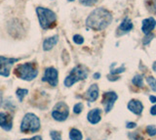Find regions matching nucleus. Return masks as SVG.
Listing matches in <instances>:
<instances>
[{"label": "nucleus", "instance_id": "obj_35", "mask_svg": "<svg viewBox=\"0 0 156 140\" xmlns=\"http://www.w3.org/2000/svg\"><path fill=\"white\" fill-rule=\"evenodd\" d=\"M152 69H153V71L154 72H156V61L153 63V66H152Z\"/></svg>", "mask_w": 156, "mask_h": 140}, {"label": "nucleus", "instance_id": "obj_24", "mask_svg": "<svg viewBox=\"0 0 156 140\" xmlns=\"http://www.w3.org/2000/svg\"><path fill=\"white\" fill-rule=\"evenodd\" d=\"M50 135L52 137V140H62V134L58 131H56V130H52L50 132Z\"/></svg>", "mask_w": 156, "mask_h": 140}, {"label": "nucleus", "instance_id": "obj_29", "mask_svg": "<svg viewBox=\"0 0 156 140\" xmlns=\"http://www.w3.org/2000/svg\"><path fill=\"white\" fill-rule=\"evenodd\" d=\"M146 35V37L144 39V45L148 44V43L151 41V39H152V38L154 37V35H150V33H149V35Z\"/></svg>", "mask_w": 156, "mask_h": 140}, {"label": "nucleus", "instance_id": "obj_34", "mask_svg": "<svg viewBox=\"0 0 156 140\" xmlns=\"http://www.w3.org/2000/svg\"><path fill=\"white\" fill-rule=\"evenodd\" d=\"M93 78H94L95 79H99L101 78V74L100 73H96V74H94V76H93Z\"/></svg>", "mask_w": 156, "mask_h": 140}, {"label": "nucleus", "instance_id": "obj_1", "mask_svg": "<svg viewBox=\"0 0 156 140\" xmlns=\"http://www.w3.org/2000/svg\"><path fill=\"white\" fill-rule=\"evenodd\" d=\"M112 22V14L105 8H97L86 20V25L92 30L102 31L108 27Z\"/></svg>", "mask_w": 156, "mask_h": 140}, {"label": "nucleus", "instance_id": "obj_30", "mask_svg": "<svg viewBox=\"0 0 156 140\" xmlns=\"http://www.w3.org/2000/svg\"><path fill=\"white\" fill-rule=\"evenodd\" d=\"M136 127V123H127V125H126V127L127 128H135Z\"/></svg>", "mask_w": 156, "mask_h": 140}, {"label": "nucleus", "instance_id": "obj_2", "mask_svg": "<svg viewBox=\"0 0 156 140\" xmlns=\"http://www.w3.org/2000/svg\"><path fill=\"white\" fill-rule=\"evenodd\" d=\"M36 13L38 16L39 24L43 30H49L56 25L57 16L55 12L45 7H37Z\"/></svg>", "mask_w": 156, "mask_h": 140}, {"label": "nucleus", "instance_id": "obj_13", "mask_svg": "<svg viewBox=\"0 0 156 140\" xmlns=\"http://www.w3.org/2000/svg\"><path fill=\"white\" fill-rule=\"evenodd\" d=\"M156 27V21L152 17L144 19L143 21V26H141V31L144 35H149V33L154 30V28Z\"/></svg>", "mask_w": 156, "mask_h": 140}, {"label": "nucleus", "instance_id": "obj_11", "mask_svg": "<svg viewBox=\"0 0 156 140\" xmlns=\"http://www.w3.org/2000/svg\"><path fill=\"white\" fill-rule=\"evenodd\" d=\"M84 97L89 102H95L99 97V86L97 84H92L86 91Z\"/></svg>", "mask_w": 156, "mask_h": 140}, {"label": "nucleus", "instance_id": "obj_27", "mask_svg": "<svg viewBox=\"0 0 156 140\" xmlns=\"http://www.w3.org/2000/svg\"><path fill=\"white\" fill-rule=\"evenodd\" d=\"M124 71H125V68H124V66H121L120 68H118V69H115V70H111V72H110V75L116 76V75H118V74H121V73H123Z\"/></svg>", "mask_w": 156, "mask_h": 140}, {"label": "nucleus", "instance_id": "obj_26", "mask_svg": "<svg viewBox=\"0 0 156 140\" xmlns=\"http://www.w3.org/2000/svg\"><path fill=\"white\" fill-rule=\"evenodd\" d=\"M73 41H74V43H76V44L80 45L84 42V38L79 35H75L74 36H73Z\"/></svg>", "mask_w": 156, "mask_h": 140}, {"label": "nucleus", "instance_id": "obj_12", "mask_svg": "<svg viewBox=\"0 0 156 140\" xmlns=\"http://www.w3.org/2000/svg\"><path fill=\"white\" fill-rule=\"evenodd\" d=\"M128 109L135 115L140 116L144 111V105L140 101L136 100V99H133L128 103Z\"/></svg>", "mask_w": 156, "mask_h": 140}, {"label": "nucleus", "instance_id": "obj_25", "mask_svg": "<svg viewBox=\"0 0 156 140\" xmlns=\"http://www.w3.org/2000/svg\"><path fill=\"white\" fill-rule=\"evenodd\" d=\"M83 110V104L82 103H77L74 105V107H73V112L74 114H80Z\"/></svg>", "mask_w": 156, "mask_h": 140}, {"label": "nucleus", "instance_id": "obj_15", "mask_svg": "<svg viewBox=\"0 0 156 140\" xmlns=\"http://www.w3.org/2000/svg\"><path fill=\"white\" fill-rule=\"evenodd\" d=\"M58 35H54V36L46 38V39L43 41V50H45V51L51 50L58 43Z\"/></svg>", "mask_w": 156, "mask_h": 140}, {"label": "nucleus", "instance_id": "obj_4", "mask_svg": "<svg viewBox=\"0 0 156 140\" xmlns=\"http://www.w3.org/2000/svg\"><path fill=\"white\" fill-rule=\"evenodd\" d=\"M88 76V69L86 67L82 65H78L74 67L71 70L66 79H65V85L66 87H70L74 83H78V81L86 79Z\"/></svg>", "mask_w": 156, "mask_h": 140}, {"label": "nucleus", "instance_id": "obj_37", "mask_svg": "<svg viewBox=\"0 0 156 140\" xmlns=\"http://www.w3.org/2000/svg\"><path fill=\"white\" fill-rule=\"evenodd\" d=\"M68 1H69V2H72V1H74V0H68Z\"/></svg>", "mask_w": 156, "mask_h": 140}, {"label": "nucleus", "instance_id": "obj_20", "mask_svg": "<svg viewBox=\"0 0 156 140\" xmlns=\"http://www.w3.org/2000/svg\"><path fill=\"white\" fill-rule=\"evenodd\" d=\"M28 94V90L27 89H23V88H19L17 91H16V95L19 99L20 102H23V98L26 97V96Z\"/></svg>", "mask_w": 156, "mask_h": 140}, {"label": "nucleus", "instance_id": "obj_28", "mask_svg": "<svg viewBox=\"0 0 156 140\" xmlns=\"http://www.w3.org/2000/svg\"><path fill=\"white\" fill-rule=\"evenodd\" d=\"M129 137H130L131 140H144V138L141 137L140 134H138V132L130 133V134H129Z\"/></svg>", "mask_w": 156, "mask_h": 140}, {"label": "nucleus", "instance_id": "obj_19", "mask_svg": "<svg viewBox=\"0 0 156 140\" xmlns=\"http://www.w3.org/2000/svg\"><path fill=\"white\" fill-rule=\"evenodd\" d=\"M132 83L134 85L138 86V87H143L144 86V79L141 75H136L133 79H132Z\"/></svg>", "mask_w": 156, "mask_h": 140}, {"label": "nucleus", "instance_id": "obj_18", "mask_svg": "<svg viewBox=\"0 0 156 140\" xmlns=\"http://www.w3.org/2000/svg\"><path fill=\"white\" fill-rule=\"evenodd\" d=\"M145 6L150 13L156 14V0H145Z\"/></svg>", "mask_w": 156, "mask_h": 140}, {"label": "nucleus", "instance_id": "obj_16", "mask_svg": "<svg viewBox=\"0 0 156 140\" xmlns=\"http://www.w3.org/2000/svg\"><path fill=\"white\" fill-rule=\"evenodd\" d=\"M132 28H133V24H132L131 20L128 18L124 19L122 23L120 24V27H119V30L124 31V32H128L130 31H132Z\"/></svg>", "mask_w": 156, "mask_h": 140}, {"label": "nucleus", "instance_id": "obj_8", "mask_svg": "<svg viewBox=\"0 0 156 140\" xmlns=\"http://www.w3.org/2000/svg\"><path fill=\"white\" fill-rule=\"evenodd\" d=\"M58 73L57 69H55V68H53V67H50L45 70V73H44L42 80L46 81V83H48L51 86L55 87V86L58 85Z\"/></svg>", "mask_w": 156, "mask_h": 140}, {"label": "nucleus", "instance_id": "obj_10", "mask_svg": "<svg viewBox=\"0 0 156 140\" xmlns=\"http://www.w3.org/2000/svg\"><path fill=\"white\" fill-rule=\"evenodd\" d=\"M12 127H13V119L11 116L6 113H0V127L9 131V130H11Z\"/></svg>", "mask_w": 156, "mask_h": 140}, {"label": "nucleus", "instance_id": "obj_6", "mask_svg": "<svg viewBox=\"0 0 156 140\" xmlns=\"http://www.w3.org/2000/svg\"><path fill=\"white\" fill-rule=\"evenodd\" d=\"M69 111H68V106L65 102H58L56 104L52 111V117L54 120L58 122H63L68 117Z\"/></svg>", "mask_w": 156, "mask_h": 140}, {"label": "nucleus", "instance_id": "obj_31", "mask_svg": "<svg viewBox=\"0 0 156 140\" xmlns=\"http://www.w3.org/2000/svg\"><path fill=\"white\" fill-rule=\"evenodd\" d=\"M22 140H42V137L40 135H36V136H33L30 139H22Z\"/></svg>", "mask_w": 156, "mask_h": 140}, {"label": "nucleus", "instance_id": "obj_5", "mask_svg": "<svg viewBox=\"0 0 156 140\" xmlns=\"http://www.w3.org/2000/svg\"><path fill=\"white\" fill-rule=\"evenodd\" d=\"M40 128V120L37 116L32 113H28L23 117L21 123V131L23 133H34Z\"/></svg>", "mask_w": 156, "mask_h": 140}, {"label": "nucleus", "instance_id": "obj_14", "mask_svg": "<svg viewBox=\"0 0 156 140\" xmlns=\"http://www.w3.org/2000/svg\"><path fill=\"white\" fill-rule=\"evenodd\" d=\"M101 109L96 108V109L91 110L87 115L88 122L91 123L92 124H97L98 123H100L101 120Z\"/></svg>", "mask_w": 156, "mask_h": 140}, {"label": "nucleus", "instance_id": "obj_36", "mask_svg": "<svg viewBox=\"0 0 156 140\" xmlns=\"http://www.w3.org/2000/svg\"><path fill=\"white\" fill-rule=\"evenodd\" d=\"M1 104H2V94L0 92V106H1Z\"/></svg>", "mask_w": 156, "mask_h": 140}, {"label": "nucleus", "instance_id": "obj_21", "mask_svg": "<svg viewBox=\"0 0 156 140\" xmlns=\"http://www.w3.org/2000/svg\"><path fill=\"white\" fill-rule=\"evenodd\" d=\"M146 81H147V83L150 86V88L156 92V79L153 78V76H149L146 78Z\"/></svg>", "mask_w": 156, "mask_h": 140}, {"label": "nucleus", "instance_id": "obj_22", "mask_svg": "<svg viewBox=\"0 0 156 140\" xmlns=\"http://www.w3.org/2000/svg\"><path fill=\"white\" fill-rule=\"evenodd\" d=\"M145 130L149 136H154V135H156V127L154 125H147Z\"/></svg>", "mask_w": 156, "mask_h": 140}, {"label": "nucleus", "instance_id": "obj_32", "mask_svg": "<svg viewBox=\"0 0 156 140\" xmlns=\"http://www.w3.org/2000/svg\"><path fill=\"white\" fill-rule=\"evenodd\" d=\"M150 114L152 116H156V105H154L153 107L150 109Z\"/></svg>", "mask_w": 156, "mask_h": 140}, {"label": "nucleus", "instance_id": "obj_17", "mask_svg": "<svg viewBox=\"0 0 156 140\" xmlns=\"http://www.w3.org/2000/svg\"><path fill=\"white\" fill-rule=\"evenodd\" d=\"M69 138L70 140H82L83 135L80 132V130H78L76 128H72L69 131Z\"/></svg>", "mask_w": 156, "mask_h": 140}, {"label": "nucleus", "instance_id": "obj_3", "mask_svg": "<svg viewBox=\"0 0 156 140\" xmlns=\"http://www.w3.org/2000/svg\"><path fill=\"white\" fill-rule=\"evenodd\" d=\"M15 75L21 79L30 81L37 76L38 70L34 63H24L17 66L15 69Z\"/></svg>", "mask_w": 156, "mask_h": 140}, {"label": "nucleus", "instance_id": "obj_7", "mask_svg": "<svg viewBox=\"0 0 156 140\" xmlns=\"http://www.w3.org/2000/svg\"><path fill=\"white\" fill-rule=\"evenodd\" d=\"M20 59H18V58H7L0 56V76L8 78L10 76L11 68Z\"/></svg>", "mask_w": 156, "mask_h": 140}, {"label": "nucleus", "instance_id": "obj_33", "mask_svg": "<svg viewBox=\"0 0 156 140\" xmlns=\"http://www.w3.org/2000/svg\"><path fill=\"white\" fill-rule=\"evenodd\" d=\"M149 100L151 103H156V96H153V95H150L149 96Z\"/></svg>", "mask_w": 156, "mask_h": 140}, {"label": "nucleus", "instance_id": "obj_9", "mask_svg": "<svg viewBox=\"0 0 156 140\" xmlns=\"http://www.w3.org/2000/svg\"><path fill=\"white\" fill-rule=\"evenodd\" d=\"M117 98H118V96H117V94L115 92H113V91H108V92H105L104 94V96H102L101 103L104 104V106H105V113H109L110 112L111 109L113 108L114 103H115V101L117 100Z\"/></svg>", "mask_w": 156, "mask_h": 140}, {"label": "nucleus", "instance_id": "obj_23", "mask_svg": "<svg viewBox=\"0 0 156 140\" xmlns=\"http://www.w3.org/2000/svg\"><path fill=\"white\" fill-rule=\"evenodd\" d=\"M79 2L84 6H93L98 2V0H79Z\"/></svg>", "mask_w": 156, "mask_h": 140}]
</instances>
